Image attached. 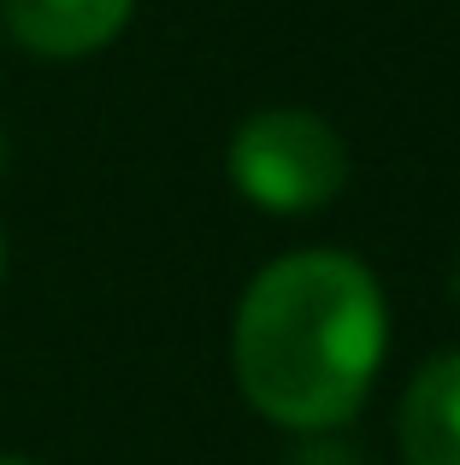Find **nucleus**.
<instances>
[{"instance_id":"39448f33","label":"nucleus","mask_w":460,"mask_h":465,"mask_svg":"<svg viewBox=\"0 0 460 465\" xmlns=\"http://www.w3.org/2000/svg\"><path fill=\"white\" fill-rule=\"evenodd\" d=\"M295 465H360V448L336 442V430H319V436H307V448L295 454Z\"/></svg>"},{"instance_id":"f257e3e1","label":"nucleus","mask_w":460,"mask_h":465,"mask_svg":"<svg viewBox=\"0 0 460 465\" xmlns=\"http://www.w3.org/2000/svg\"><path fill=\"white\" fill-rule=\"evenodd\" d=\"M384 341L390 318L378 277L343 248H295L242 289L230 360L260 419L319 436L366 407Z\"/></svg>"},{"instance_id":"20e7f679","label":"nucleus","mask_w":460,"mask_h":465,"mask_svg":"<svg viewBox=\"0 0 460 465\" xmlns=\"http://www.w3.org/2000/svg\"><path fill=\"white\" fill-rule=\"evenodd\" d=\"M395 442L407 465H460V348L431 353L414 371L395 412Z\"/></svg>"},{"instance_id":"0eeeda50","label":"nucleus","mask_w":460,"mask_h":465,"mask_svg":"<svg viewBox=\"0 0 460 465\" xmlns=\"http://www.w3.org/2000/svg\"><path fill=\"white\" fill-rule=\"evenodd\" d=\"M0 465H35V460H24V454H0Z\"/></svg>"},{"instance_id":"423d86ee","label":"nucleus","mask_w":460,"mask_h":465,"mask_svg":"<svg viewBox=\"0 0 460 465\" xmlns=\"http://www.w3.org/2000/svg\"><path fill=\"white\" fill-rule=\"evenodd\" d=\"M449 301L460 307V260H455V272H449Z\"/></svg>"},{"instance_id":"6e6552de","label":"nucleus","mask_w":460,"mask_h":465,"mask_svg":"<svg viewBox=\"0 0 460 465\" xmlns=\"http://www.w3.org/2000/svg\"><path fill=\"white\" fill-rule=\"evenodd\" d=\"M0 277H6V236H0Z\"/></svg>"},{"instance_id":"7ed1b4c3","label":"nucleus","mask_w":460,"mask_h":465,"mask_svg":"<svg viewBox=\"0 0 460 465\" xmlns=\"http://www.w3.org/2000/svg\"><path fill=\"white\" fill-rule=\"evenodd\" d=\"M136 0H0L12 42L35 59H89L125 35Z\"/></svg>"},{"instance_id":"f03ea898","label":"nucleus","mask_w":460,"mask_h":465,"mask_svg":"<svg viewBox=\"0 0 460 465\" xmlns=\"http://www.w3.org/2000/svg\"><path fill=\"white\" fill-rule=\"evenodd\" d=\"M230 183L260 213H319L348 183V148L307 106H265L230 136Z\"/></svg>"}]
</instances>
